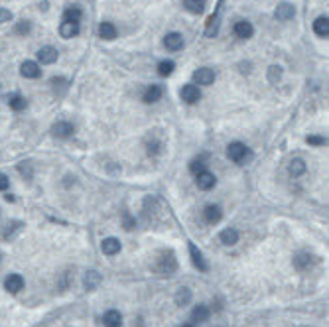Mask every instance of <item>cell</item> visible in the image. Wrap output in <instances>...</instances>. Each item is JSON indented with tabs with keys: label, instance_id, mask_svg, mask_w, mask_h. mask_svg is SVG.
I'll use <instances>...</instances> for the list:
<instances>
[{
	"label": "cell",
	"instance_id": "7",
	"mask_svg": "<svg viewBox=\"0 0 329 327\" xmlns=\"http://www.w3.org/2000/svg\"><path fill=\"white\" fill-rule=\"evenodd\" d=\"M52 134L56 138H69V136L75 134V126L71 122H67V120H59V122H56L52 126Z\"/></svg>",
	"mask_w": 329,
	"mask_h": 327
},
{
	"label": "cell",
	"instance_id": "9",
	"mask_svg": "<svg viewBox=\"0 0 329 327\" xmlns=\"http://www.w3.org/2000/svg\"><path fill=\"white\" fill-rule=\"evenodd\" d=\"M313 262H315V256H311L310 252H298V254L294 256V268L300 270V272L310 270V268L313 266Z\"/></svg>",
	"mask_w": 329,
	"mask_h": 327
},
{
	"label": "cell",
	"instance_id": "15",
	"mask_svg": "<svg viewBox=\"0 0 329 327\" xmlns=\"http://www.w3.org/2000/svg\"><path fill=\"white\" fill-rule=\"evenodd\" d=\"M164 45L170 50V52H179L183 48V36L177 34V32H170L166 38H164Z\"/></svg>",
	"mask_w": 329,
	"mask_h": 327
},
{
	"label": "cell",
	"instance_id": "22",
	"mask_svg": "<svg viewBox=\"0 0 329 327\" xmlns=\"http://www.w3.org/2000/svg\"><path fill=\"white\" fill-rule=\"evenodd\" d=\"M313 32L319 38H329V18L327 16H319L313 22Z\"/></svg>",
	"mask_w": 329,
	"mask_h": 327
},
{
	"label": "cell",
	"instance_id": "3",
	"mask_svg": "<svg viewBox=\"0 0 329 327\" xmlns=\"http://www.w3.org/2000/svg\"><path fill=\"white\" fill-rule=\"evenodd\" d=\"M179 97H181V101L187 103V105H195V103L201 99V91H199L197 85L187 83V85H183V87L179 89Z\"/></svg>",
	"mask_w": 329,
	"mask_h": 327
},
{
	"label": "cell",
	"instance_id": "16",
	"mask_svg": "<svg viewBox=\"0 0 329 327\" xmlns=\"http://www.w3.org/2000/svg\"><path fill=\"white\" fill-rule=\"evenodd\" d=\"M120 249H122V247H120V241L115 239V237H107V239L101 243V250H103V254H107V256L118 254Z\"/></svg>",
	"mask_w": 329,
	"mask_h": 327
},
{
	"label": "cell",
	"instance_id": "19",
	"mask_svg": "<svg viewBox=\"0 0 329 327\" xmlns=\"http://www.w3.org/2000/svg\"><path fill=\"white\" fill-rule=\"evenodd\" d=\"M219 239H221V243H223L225 247H232V245H237V243H239V231L229 227V229L221 231Z\"/></svg>",
	"mask_w": 329,
	"mask_h": 327
},
{
	"label": "cell",
	"instance_id": "27",
	"mask_svg": "<svg viewBox=\"0 0 329 327\" xmlns=\"http://www.w3.org/2000/svg\"><path fill=\"white\" fill-rule=\"evenodd\" d=\"M183 8L192 14H201L205 10V0H183Z\"/></svg>",
	"mask_w": 329,
	"mask_h": 327
},
{
	"label": "cell",
	"instance_id": "11",
	"mask_svg": "<svg viewBox=\"0 0 329 327\" xmlns=\"http://www.w3.org/2000/svg\"><path fill=\"white\" fill-rule=\"evenodd\" d=\"M194 81L195 85H211L215 81V71L209 67H199L197 71H194Z\"/></svg>",
	"mask_w": 329,
	"mask_h": 327
},
{
	"label": "cell",
	"instance_id": "20",
	"mask_svg": "<svg viewBox=\"0 0 329 327\" xmlns=\"http://www.w3.org/2000/svg\"><path fill=\"white\" fill-rule=\"evenodd\" d=\"M209 317H211V309H209L205 304L195 306L194 311H192V319H194L195 323H205V321H209Z\"/></svg>",
	"mask_w": 329,
	"mask_h": 327
},
{
	"label": "cell",
	"instance_id": "40",
	"mask_svg": "<svg viewBox=\"0 0 329 327\" xmlns=\"http://www.w3.org/2000/svg\"><path fill=\"white\" fill-rule=\"evenodd\" d=\"M181 327H195V325H192V323H185V325H181Z\"/></svg>",
	"mask_w": 329,
	"mask_h": 327
},
{
	"label": "cell",
	"instance_id": "33",
	"mask_svg": "<svg viewBox=\"0 0 329 327\" xmlns=\"http://www.w3.org/2000/svg\"><path fill=\"white\" fill-rule=\"evenodd\" d=\"M122 225H124V229H126V231H132V229L136 227V221L130 217V213H128V211H124V213H122Z\"/></svg>",
	"mask_w": 329,
	"mask_h": 327
},
{
	"label": "cell",
	"instance_id": "30",
	"mask_svg": "<svg viewBox=\"0 0 329 327\" xmlns=\"http://www.w3.org/2000/svg\"><path fill=\"white\" fill-rule=\"evenodd\" d=\"M174 69H175V63H174L172 59H162V61L158 63V73H160L162 77H170V75L174 73Z\"/></svg>",
	"mask_w": 329,
	"mask_h": 327
},
{
	"label": "cell",
	"instance_id": "18",
	"mask_svg": "<svg viewBox=\"0 0 329 327\" xmlns=\"http://www.w3.org/2000/svg\"><path fill=\"white\" fill-rule=\"evenodd\" d=\"M101 274L97 272V270H89L87 274H85V280H83V284H85V290L87 292H93V290H97L99 288V284H101Z\"/></svg>",
	"mask_w": 329,
	"mask_h": 327
},
{
	"label": "cell",
	"instance_id": "17",
	"mask_svg": "<svg viewBox=\"0 0 329 327\" xmlns=\"http://www.w3.org/2000/svg\"><path fill=\"white\" fill-rule=\"evenodd\" d=\"M20 73H22V77H26V79H38V77L41 75V69H39V65H38L36 61H24V63L20 65Z\"/></svg>",
	"mask_w": 329,
	"mask_h": 327
},
{
	"label": "cell",
	"instance_id": "21",
	"mask_svg": "<svg viewBox=\"0 0 329 327\" xmlns=\"http://www.w3.org/2000/svg\"><path fill=\"white\" fill-rule=\"evenodd\" d=\"M103 323H105V327H122V315H120V311L109 309L103 315Z\"/></svg>",
	"mask_w": 329,
	"mask_h": 327
},
{
	"label": "cell",
	"instance_id": "38",
	"mask_svg": "<svg viewBox=\"0 0 329 327\" xmlns=\"http://www.w3.org/2000/svg\"><path fill=\"white\" fill-rule=\"evenodd\" d=\"M270 73H272V77H270V81L274 83V81H276V75L280 77V67H270Z\"/></svg>",
	"mask_w": 329,
	"mask_h": 327
},
{
	"label": "cell",
	"instance_id": "5",
	"mask_svg": "<svg viewBox=\"0 0 329 327\" xmlns=\"http://www.w3.org/2000/svg\"><path fill=\"white\" fill-rule=\"evenodd\" d=\"M24 278L20 276V274H8L6 276V280H4V290L8 292V294H18V292H22L24 290Z\"/></svg>",
	"mask_w": 329,
	"mask_h": 327
},
{
	"label": "cell",
	"instance_id": "28",
	"mask_svg": "<svg viewBox=\"0 0 329 327\" xmlns=\"http://www.w3.org/2000/svg\"><path fill=\"white\" fill-rule=\"evenodd\" d=\"M190 302H192V290H190V288H179L177 294H175V304H177L179 308H183V306H187Z\"/></svg>",
	"mask_w": 329,
	"mask_h": 327
},
{
	"label": "cell",
	"instance_id": "34",
	"mask_svg": "<svg viewBox=\"0 0 329 327\" xmlns=\"http://www.w3.org/2000/svg\"><path fill=\"white\" fill-rule=\"evenodd\" d=\"M190 170H192L194 173H199V172H203V170H205V164H203V160H194V162L190 164Z\"/></svg>",
	"mask_w": 329,
	"mask_h": 327
},
{
	"label": "cell",
	"instance_id": "39",
	"mask_svg": "<svg viewBox=\"0 0 329 327\" xmlns=\"http://www.w3.org/2000/svg\"><path fill=\"white\" fill-rule=\"evenodd\" d=\"M4 197H6V201H14V195H12V193H6Z\"/></svg>",
	"mask_w": 329,
	"mask_h": 327
},
{
	"label": "cell",
	"instance_id": "36",
	"mask_svg": "<svg viewBox=\"0 0 329 327\" xmlns=\"http://www.w3.org/2000/svg\"><path fill=\"white\" fill-rule=\"evenodd\" d=\"M12 20V12L6 10V8H0V24H4V22H10Z\"/></svg>",
	"mask_w": 329,
	"mask_h": 327
},
{
	"label": "cell",
	"instance_id": "10",
	"mask_svg": "<svg viewBox=\"0 0 329 327\" xmlns=\"http://www.w3.org/2000/svg\"><path fill=\"white\" fill-rule=\"evenodd\" d=\"M232 32H234V36L241 38V39H249V38H252L254 28H252V24L249 20H239L237 24L232 26Z\"/></svg>",
	"mask_w": 329,
	"mask_h": 327
},
{
	"label": "cell",
	"instance_id": "4",
	"mask_svg": "<svg viewBox=\"0 0 329 327\" xmlns=\"http://www.w3.org/2000/svg\"><path fill=\"white\" fill-rule=\"evenodd\" d=\"M215 183H217V177H215L211 172L203 170V172L195 173V185H197V188H199L201 192H209V190H213V188H215Z\"/></svg>",
	"mask_w": 329,
	"mask_h": 327
},
{
	"label": "cell",
	"instance_id": "14",
	"mask_svg": "<svg viewBox=\"0 0 329 327\" xmlns=\"http://www.w3.org/2000/svg\"><path fill=\"white\" fill-rule=\"evenodd\" d=\"M162 95H164V87L162 85H150V87H146L142 99H144V103L152 105V103H158L162 99Z\"/></svg>",
	"mask_w": 329,
	"mask_h": 327
},
{
	"label": "cell",
	"instance_id": "29",
	"mask_svg": "<svg viewBox=\"0 0 329 327\" xmlns=\"http://www.w3.org/2000/svg\"><path fill=\"white\" fill-rule=\"evenodd\" d=\"M219 32V14H213L209 20H207V28H205V36L207 38H215Z\"/></svg>",
	"mask_w": 329,
	"mask_h": 327
},
{
	"label": "cell",
	"instance_id": "31",
	"mask_svg": "<svg viewBox=\"0 0 329 327\" xmlns=\"http://www.w3.org/2000/svg\"><path fill=\"white\" fill-rule=\"evenodd\" d=\"M8 105H10V109H12V111L20 113V111H24V109H26L28 101H26L22 95H12V97L8 99Z\"/></svg>",
	"mask_w": 329,
	"mask_h": 327
},
{
	"label": "cell",
	"instance_id": "8",
	"mask_svg": "<svg viewBox=\"0 0 329 327\" xmlns=\"http://www.w3.org/2000/svg\"><path fill=\"white\" fill-rule=\"evenodd\" d=\"M274 16L280 22H288V20H292L296 16V6L290 4V2H280L278 8H276V12H274Z\"/></svg>",
	"mask_w": 329,
	"mask_h": 327
},
{
	"label": "cell",
	"instance_id": "26",
	"mask_svg": "<svg viewBox=\"0 0 329 327\" xmlns=\"http://www.w3.org/2000/svg\"><path fill=\"white\" fill-rule=\"evenodd\" d=\"M99 38L103 39H115L116 38V28L111 22H101L99 24Z\"/></svg>",
	"mask_w": 329,
	"mask_h": 327
},
{
	"label": "cell",
	"instance_id": "6",
	"mask_svg": "<svg viewBox=\"0 0 329 327\" xmlns=\"http://www.w3.org/2000/svg\"><path fill=\"white\" fill-rule=\"evenodd\" d=\"M190 256H192L194 266H195L199 272H207V270H209V264H207V260H205L203 252H201V250L194 245V243H190Z\"/></svg>",
	"mask_w": 329,
	"mask_h": 327
},
{
	"label": "cell",
	"instance_id": "32",
	"mask_svg": "<svg viewBox=\"0 0 329 327\" xmlns=\"http://www.w3.org/2000/svg\"><path fill=\"white\" fill-rule=\"evenodd\" d=\"M306 142L310 146H325L327 144V138H323V136H308Z\"/></svg>",
	"mask_w": 329,
	"mask_h": 327
},
{
	"label": "cell",
	"instance_id": "35",
	"mask_svg": "<svg viewBox=\"0 0 329 327\" xmlns=\"http://www.w3.org/2000/svg\"><path fill=\"white\" fill-rule=\"evenodd\" d=\"M16 32H18V34H22V36H24V34H28V32H30V22H28V20H22V22H18V26H16Z\"/></svg>",
	"mask_w": 329,
	"mask_h": 327
},
{
	"label": "cell",
	"instance_id": "25",
	"mask_svg": "<svg viewBox=\"0 0 329 327\" xmlns=\"http://www.w3.org/2000/svg\"><path fill=\"white\" fill-rule=\"evenodd\" d=\"M81 18H83V10L79 6H69L63 12V22H75V24H79Z\"/></svg>",
	"mask_w": 329,
	"mask_h": 327
},
{
	"label": "cell",
	"instance_id": "24",
	"mask_svg": "<svg viewBox=\"0 0 329 327\" xmlns=\"http://www.w3.org/2000/svg\"><path fill=\"white\" fill-rule=\"evenodd\" d=\"M59 34H61V38L71 39V38H75L79 34V24H75V22H61Z\"/></svg>",
	"mask_w": 329,
	"mask_h": 327
},
{
	"label": "cell",
	"instance_id": "13",
	"mask_svg": "<svg viewBox=\"0 0 329 327\" xmlns=\"http://www.w3.org/2000/svg\"><path fill=\"white\" fill-rule=\"evenodd\" d=\"M58 50L52 48V45H43V48H39L38 52V59L43 63V65H50V63H56L58 61Z\"/></svg>",
	"mask_w": 329,
	"mask_h": 327
},
{
	"label": "cell",
	"instance_id": "1",
	"mask_svg": "<svg viewBox=\"0 0 329 327\" xmlns=\"http://www.w3.org/2000/svg\"><path fill=\"white\" fill-rule=\"evenodd\" d=\"M156 272L160 276H174L177 272V258L174 250H162L156 260Z\"/></svg>",
	"mask_w": 329,
	"mask_h": 327
},
{
	"label": "cell",
	"instance_id": "37",
	"mask_svg": "<svg viewBox=\"0 0 329 327\" xmlns=\"http://www.w3.org/2000/svg\"><path fill=\"white\" fill-rule=\"evenodd\" d=\"M8 185H10L8 177H6L4 173H0V192H6V190H8Z\"/></svg>",
	"mask_w": 329,
	"mask_h": 327
},
{
	"label": "cell",
	"instance_id": "23",
	"mask_svg": "<svg viewBox=\"0 0 329 327\" xmlns=\"http://www.w3.org/2000/svg\"><path fill=\"white\" fill-rule=\"evenodd\" d=\"M306 162L302 160V158H294L290 164H288V173L292 175V177H300V175H304L306 173Z\"/></svg>",
	"mask_w": 329,
	"mask_h": 327
},
{
	"label": "cell",
	"instance_id": "12",
	"mask_svg": "<svg viewBox=\"0 0 329 327\" xmlns=\"http://www.w3.org/2000/svg\"><path fill=\"white\" fill-rule=\"evenodd\" d=\"M203 219H205V223H209V225H217V223L223 219V209H221L219 205L211 203V205H207V207L203 209Z\"/></svg>",
	"mask_w": 329,
	"mask_h": 327
},
{
	"label": "cell",
	"instance_id": "2",
	"mask_svg": "<svg viewBox=\"0 0 329 327\" xmlns=\"http://www.w3.org/2000/svg\"><path fill=\"white\" fill-rule=\"evenodd\" d=\"M249 156H251V150H249L247 144H243V142H231V144L227 146V158H229L231 162H234V164L247 162Z\"/></svg>",
	"mask_w": 329,
	"mask_h": 327
}]
</instances>
